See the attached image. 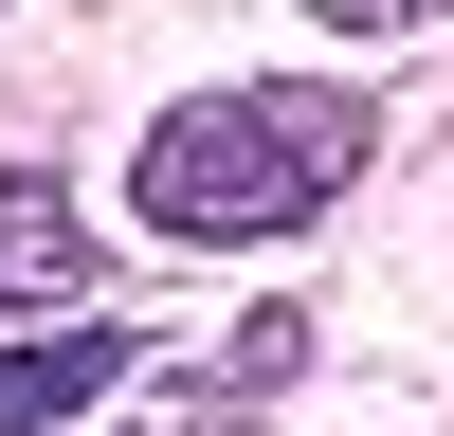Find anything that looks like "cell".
Here are the masks:
<instances>
[{
    "label": "cell",
    "mask_w": 454,
    "mask_h": 436,
    "mask_svg": "<svg viewBox=\"0 0 454 436\" xmlns=\"http://www.w3.org/2000/svg\"><path fill=\"white\" fill-rule=\"evenodd\" d=\"M382 164V91L364 73H237V91H182L128 145V218L164 254H273L309 237L346 182Z\"/></svg>",
    "instance_id": "1"
},
{
    "label": "cell",
    "mask_w": 454,
    "mask_h": 436,
    "mask_svg": "<svg viewBox=\"0 0 454 436\" xmlns=\"http://www.w3.org/2000/svg\"><path fill=\"white\" fill-rule=\"evenodd\" d=\"M145 363H182V346H145V327H109V309L0 327V436H73V418H109Z\"/></svg>",
    "instance_id": "2"
},
{
    "label": "cell",
    "mask_w": 454,
    "mask_h": 436,
    "mask_svg": "<svg viewBox=\"0 0 454 436\" xmlns=\"http://www.w3.org/2000/svg\"><path fill=\"white\" fill-rule=\"evenodd\" d=\"M91 218H73V182L55 164H0V327H55V309H91Z\"/></svg>",
    "instance_id": "3"
},
{
    "label": "cell",
    "mask_w": 454,
    "mask_h": 436,
    "mask_svg": "<svg viewBox=\"0 0 454 436\" xmlns=\"http://www.w3.org/2000/svg\"><path fill=\"white\" fill-rule=\"evenodd\" d=\"M327 36H419V19H454V0H309Z\"/></svg>",
    "instance_id": "4"
},
{
    "label": "cell",
    "mask_w": 454,
    "mask_h": 436,
    "mask_svg": "<svg viewBox=\"0 0 454 436\" xmlns=\"http://www.w3.org/2000/svg\"><path fill=\"white\" fill-rule=\"evenodd\" d=\"M109 436H254V400H218V418H200V400H164V418H109Z\"/></svg>",
    "instance_id": "5"
}]
</instances>
